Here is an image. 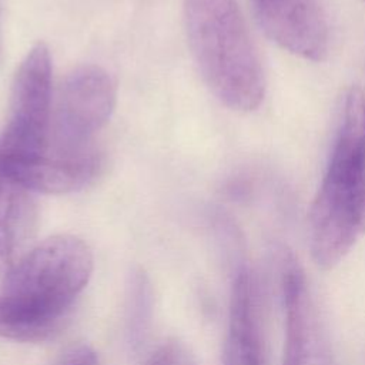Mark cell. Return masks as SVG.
Wrapping results in <instances>:
<instances>
[{
    "label": "cell",
    "mask_w": 365,
    "mask_h": 365,
    "mask_svg": "<svg viewBox=\"0 0 365 365\" xmlns=\"http://www.w3.org/2000/svg\"><path fill=\"white\" fill-rule=\"evenodd\" d=\"M115 104V84L98 66H81L60 84L48 131L47 155L84 160L100 157L96 135L108 123Z\"/></svg>",
    "instance_id": "5b68a950"
},
{
    "label": "cell",
    "mask_w": 365,
    "mask_h": 365,
    "mask_svg": "<svg viewBox=\"0 0 365 365\" xmlns=\"http://www.w3.org/2000/svg\"><path fill=\"white\" fill-rule=\"evenodd\" d=\"M37 202L33 191L0 174V277L36 245Z\"/></svg>",
    "instance_id": "9c48e42d"
},
{
    "label": "cell",
    "mask_w": 365,
    "mask_h": 365,
    "mask_svg": "<svg viewBox=\"0 0 365 365\" xmlns=\"http://www.w3.org/2000/svg\"><path fill=\"white\" fill-rule=\"evenodd\" d=\"M147 365H191L184 356V352L175 344H165L157 349Z\"/></svg>",
    "instance_id": "7c38bea8"
},
{
    "label": "cell",
    "mask_w": 365,
    "mask_h": 365,
    "mask_svg": "<svg viewBox=\"0 0 365 365\" xmlns=\"http://www.w3.org/2000/svg\"><path fill=\"white\" fill-rule=\"evenodd\" d=\"M128 288V332L131 341L140 344L151 312V288L141 269L133 272Z\"/></svg>",
    "instance_id": "30bf717a"
},
{
    "label": "cell",
    "mask_w": 365,
    "mask_h": 365,
    "mask_svg": "<svg viewBox=\"0 0 365 365\" xmlns=\"http://www.w3.org/2000/svg\"><path fill=\"white\" fill-rule=\"evenodd\" d=\"M51 108L50 51L37 43L20 63L11 86L9 117L0 133V174L9 175L46 155Z\"/></svg>",
    "instance_id": "277c9868"
},
{
    "label": "cell",
    "mask_w": 365,
    "mask_h": 365,
    "mask_svg": "<svg viewBox=\"0 0 365 365\" xmlns=\"http://www.w3.org/2000/svg\"><path fill=\"white\" fill-rule=\"evenodd\" d=\"M93 272L88 245L67 234L36 244L3 278L0 336L33 342L58 331Z\"/></svg>",
    "instance_id": "6da1fadb"
},
{
    "label": "cell",
    "mask_w": 365,
    "mask_h": 365,
    "mask_svg": "<svg viewBox=\"0 0 365 365\" xmlns=\"http://www.w3.org/2000/svg\"><path fill=\"white\" fill-rule=\"evenodd\" d=\"M184 17L192 57L212 94L235 111L258 108L265 77L237 0H185Z\"/></svg>",
    "instance_id": "3957f363"
},
{
    "label": "cell",
    "mask_w": 365,
    "mask_h": 365,
    "mask_svg": "<svg viewBox=\"0 0 365 365\" xmlns=\"http://www.w3.org/2000/svg\"><path fill=\"white\" fill-rule=\"evenodd\" d=\"M365 234V94L354 87L344 100L324 178L309 211L314 262L335 267Z\"/></svg>",
    "instance_id": "7a4b0ae2"
},
{
    "label": "cell",
    "mask_w": 365,
    "mask_h": 365,
    "mask_svg": "<svg viewBox=\"0 0 365 365\" xmlns=\"http://www.w3.org/2000/svg\"><path fill=\"white\" fill-rule=\"evenodd\" d=\"M224 365H265L257 288L247 267H238L230 298Z\"/></svg>",
    "instance_id": "ba28073f"
},
{
    "label": "cell",
    "mask_w": 365,
    "mask_h": 365,
    "mask_svg": "<svg viewBox=\"0 0 365 365\" xmlns=\"http://www.w3.org/2000/svg\"><path fill=\"white\" fill-rule=\"evenodd\" d=\"M257 23L279 47L321 61L329 48L325 14L318 0H250Z\"/></svg>",
    "instance_id": "52a82bcc"
},
{
    "label": "cell",
    "mask_w": 365,
    "mask_h": 365,
    "mask_svg": "<svg viewBox=\"0 0 365 365\" xmlns=\"http://www.w3.org/2000/svg\"><path fill=\"white\" fill-rule=\"evenodd\" d=\"M281 262L285 318L282 365H335L327 327L302 267L289 252L282 255Z\"/></svg>",
    "instance_id": "8992f818"
},
{
    "label": "cell",
    "mask_w": 365,
    "mask_h": 365,
    "mask_svg": "<svg viewBox=\"0 0 365 365\" xmlns=\"http://www.w3.org/2000/svg\"><path fill=\"white\" fill-rule=\"evenodd\" d=\"M54 365H98V356L88 345L76 344L66 348Z\"/></svg>",
    "instance_id": "8fae6325"
}]
</instances>
